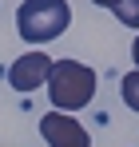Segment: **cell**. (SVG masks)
I'll return each mask as SVG.
<instances>
[{"label":"cell","mask_w":139,"mask_h":147,"mask_svg":"<svg viewBox=\"0 0 139 147\" xmlns=\"http://www.w3.org/2000/svg\"><path fill=\"white\" fill-rule=\"evenodd\" d=\"M48 99L56 111H80L95 99V72L80 60H56L52 64V76H48Z\"/></svg>","instance_id":"obj_1"},{"label":"cell","mask_w":139,"mask_h":147,"mask_svg":"<svg viewBox=\"0 0 139 147\" xmlns=\"http://www.w3.org/2000/svg\"><path fill=\"white\" fill-rule=\"evenodd\" d=\"M72 24L68 0H24L16 12V32L28 44H52L60 40Z\"/></svg>","instance_id":"obj_2"},{"label":"cell","mask_w":139,"mask_h":147,"mask_svg":"<svg viewBox=\"0 0 139 147\" xmlns=\"http://www.w3.org/2000/svg\"><path fill=\"white\" fill-rule=\"evenodd\" d=\"M40 135L48 147H92V135L80 119H72L64 111H48L40 119Z\"/></svg>","instance_id":"obj_3"},{"label":"cell","mask_w":139,"mask_h":147,"mask_svg":"<svg viewBox=\"0 0 139 147\" xmlns=\"http://www.w3.org/2000/svg\"><path fill=\"white\" fill-rule=\"evenodd\" d=\"M52 56H44V52H24V56H16V64L8 68V84L16 88V92H36V88H44L48 76H52Z\"/></svg>","instance_id":"obj_4"},{"label":"cell","mask_w":139,"mask_h":147,"mask_svg":"<svg viewBox=\"0 0 139 147\" xmlns=\"http://www.w3.org/2000/svg\"><path fill=\"white\" fill-rule=\"evenodd\" d=\"M119 96H123V103L131 111H139V72H127L119 80Z\"/></svg>","instance_id":"obj_5"},{"label":"cell","mask_w":139,"mask_h":147,"mask_svg":"<svg viewBox=\"0 0 139 147\" xmlns=\"http://www.w3.org/2000/svg\"><path fill=\"white\" fill-rule=\"evenodd\" d=\"M115 16H119V24L139 28V0H119V4H115Z\"/></svg>","instance_id":"obj_6"},{"label":"cell","mask_w":139,"mask_h":147,"mask_svg":"<svg viewBox=\"0 0 139 147\" xmlns=\"http://www.w3.org/2000/svg\"><path fill=\"white\" fill-rule=\"evenodd\" d=\"M131 56H135V72H139V36H135V44H131Z\"/></svg>","instance_id":"obj_7"},{"label":"cell","mask_w":139,"mask_h":147,"mask_svg":"<svg viewBox=\"0 0 139 147\" xmlns=\"http://www.w3.org/2000/svg\"><path fill=\"white\" fill-rule=\"evenodd\" d=\"M92 4H99V8H115L119 0H92Z\"/></svg>","instance_id":"obj_8"}]
</instances>
